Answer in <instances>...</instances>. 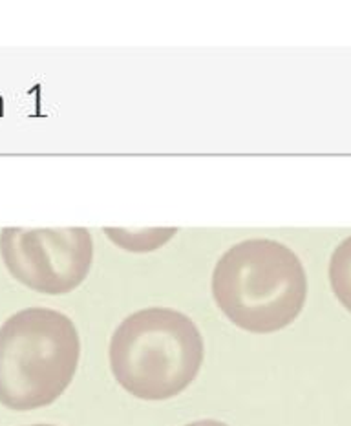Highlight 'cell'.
I'll list each match as a JSON object with an SVG mask.
<instances>
[{
  "instance_id": "277c9868",
  "label": "cell",
  "mask_w": 351,
  "mask_h": 426,
  "mask_svg": "<svg viewBox=\"0 0 351 426\" xmlns=\"http://www.w3.org/2000/svg\"><path fill=\"white\" fill-rule=\"evenodd\" d=\"M0 252L10 273L30 289L64 295L82 284L94 245L86 229H6Z\"/></svg>"
},
{
  "instance_id": "3957f363",
  "label": "cell",
  "mask_w": 351,
  "mask_h": 426,
  "mask_svg": "<svg viewBox=\"0 0 351 426\" xmlns=\"http://www.w3.org/2000/svg\"><path fill=\"white\" fill-rule=\"evenodd\" d=\"M80 340L73 322L30 307L0 327V404L28 411L55 402L75 375Z\"/></svg>"
},
{
  "instance_id": "8992f818",
  "label": "cell",
  "mask_w": 351,
  "mask_h": 426,
  "mask_svg": "<svg viewBox=\"0 0 351 426\" xmlns=\"http://www.w3.org/2000/svg\"><path fill=\"white\" fill-rule=\"evenodd\" d=\"M185 426H229V424H225V422L221 421H214V419H205V421H194Z\"/></svg>"
},
{
  "instance_id": "52a82bcc",
  "label": "cell",
  "mask_w": 351,
  "mask_h": 426,
  "mask_svg": "<svg viewBox=\"0 0 351 426\" xmlns=\"http://www.w3.org/2000/svg\"><path fill=\"white\" fill-rule=\"evenodd\" d=\"M33 426H53V424H33Z\"/></svg>"
},
{
  "instance_id": "5b68a950",
  "label": "cell",
  "mask_w": 351,
  "mask_h": 426,
  "mask_svg": "<svg viewBox=\"0 0 351 426\" xmlns=\"http://www.w3.org/2000/svg\"><path fill=\"white\" fill-rule=\"evenodd\" d=\"M329 284L336 300L351 313V236L342 240L329 260Z\"/></svg>"
},
{
  "instance_id": "6da1fadb",
  "label": "cell",
  "mask_w": 351,
  "mask_h": 426,
  "mask_svg": "<svg viewBox=\"0 0 351 426\" xmlns=\"http://www.w3.org/2000/svg\"><path fill=\"white\" fill-rule=\"evenodd\" d=\"M216 306L249 333H275L304 309L307 276L300 258L269 238H251L227 249L212 273Z\"/></svg>"
},
{
  "instance_id": "7a4b0ae2",
  "label": "cell",
  "mask_w": 351,
  "mask_h": 426,
  "mask_svg": "<svg viewBox=\"0 0 351 426\" xmlns=\"http://www.w3.org/2000/svg\"><path fill=\"white\" fill-rule=\"evenodd\" d=\"M205 348L194 322L170 307H146L121 322L110 340L119 386L143 401H166L191 386Z\"/></svg>"
}]
</instances>
